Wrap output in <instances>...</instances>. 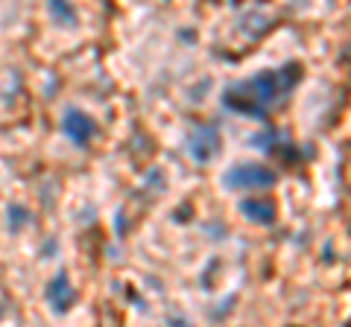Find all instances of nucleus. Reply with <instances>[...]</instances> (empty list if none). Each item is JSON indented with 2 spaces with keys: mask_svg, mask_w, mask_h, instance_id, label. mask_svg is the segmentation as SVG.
<instances>
[{
  "mask_svg": "<svg viewBox=\"0 0 351 327\" xmlns=\"http://www.w3.org/2000/svg\"><path fill=\"white\" fill-rule=\"evenodd\" d=\"M302 79V62H287L276 70H261L252 79L234 82L223 91V105L243 117L267 120L269 108L281 105Z\"/></svg>",
  "mask_w": 351,
  "mask_h": 327,
  "instance_id": "nucleus-1",
  "label": "nucleus"
},
{
  "mask_svg": "<svg viewBox=\"0 0 351 327\" xmlns=\"http://www.w3.org/2000/svg\"><path fill=\"white\" fill-rule=\"evenodd\" d=\"M278 181V176L263 164H234L232 170L223 172V184L226 190H267Z\"/></svg>",
  "mask_w": 351,
  "mask_h": 327,
  "instance_id": "nucleus-2",
  "label": "nucleus"
},
{
  "mask_svg": "<svg viewBox=\"0 0 351 327\" xmlns=\"http://www.w3.org/2000/svg\"><path fill=\"white\" fill-rule=\"evenodd\" d=\"M62 135L71 140L73 146H88L91 138L97 135V123L91 114H85L82 108H64L62 114Z\"/></svg>",
  "mask_w": 351,
  "mask_h": 327,
  "instance_id": "nucleus-3",
  "label": "nucleus"
},
{
  "mask_svg": "<svg viewBox=\"0 0 351 327\" xmlns=\"http://www.w3.org/2000/svg\"><path fill=\"white\" fill-rule=\"evenodd\" d=\"M219 146H223V140H219V129L214 123H205V126H196L191 138H188V152L196 164H208L219 155Z\"/></svg>",
  "mask_w": 351,
  "mask_h": 327,
  "instance_id": "nucleus-4",
  "label": "nucleus"
},
{
  "mask_svg": "<svg viewBox=\"0 0 351 327\" xmlns=\"http://www.w3.org/2000/svg\"><path fill=\"white\" fill-rule=\"evenodd\" d=\"M44 301L50 304V310L56 313V315H64V313H71L73 310V304H76V289H73V283L68 278V272H56L53 275V280L47 283V289H44Z\"/></svg>",
  "mask_w": 351,
  "mask_h": 327,
  "instance_id": "nucleus-5",
  "label": "nucleus"
},
{
  "mask_svg": "<svg viewBox=\"0 0 351 327\" xmlns=\"http://www.w3.org/2000/svg\"><path fill=\"white\" fill-rule=\"evenodd\" d=\"M240 213L255 225H272L276 222V202L272 199H243L240 202Z\"/></svg>",
  "mask_w": 351,
  "mask_h": 327,
  "instance_id": "nucleus-6",
  "label": "nucleus"
},
{
  "mask_svg": "<svg viewBox=\"0 0 351 327\" xmlns=\"http://www.w3.org/2000/svg\"><path fill=\"white\" fill-rule=\"evenodd\" d=\"M47 6H50V15L56 24L62 27H76V9L68 3V0H47Z\"/></svg>",
  "mask_w": 351,
  "mask_h": 327,
  "instance_id": "nucleus-7",
  "label": "nucleus"
},
{
  "mask_svg": "<svg viewBox=\"0 0 351 327\" xmlns=\"http://www.w3.org/2000/svg\"><path fill=\"white\" fill-rule=\"evenodd\" d=\"M29 220H32V216H29V211L24 208V205H9V208H6V225H9V231H12V234H18Z\"/></svg>",
  "mask_w": 351,
  "mask_h": 327,
  "instance_id": "nucleus-8",
  "label": "nucleus"
}]
</instances>
